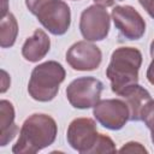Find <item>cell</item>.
<instances>
[{
	"label": "cell",
	"mask_w": 154,
	"mask_h": 154,
	"mask_svg": "<svg viewBox=\"0 0 154 154\" xmlns=\"http://www.w3.org/2000/svg\"><path fill=\"white\" fill-rule=\"evenodd\" d=\"M51 49V40L42 29H36L34 34L25 40L22 47V55L30 63H37L43 59Z\"/></svg>",
	"instance_id": "obj_12"
},
{
	"label": "cell",
	"mask_w": 154,
	"mask_h": 154,
	"mask_svg": "<svg viewBox=\"0 0 154 154\" xmlns=\"http://www.w3.org/2000/svg\"><path fill=\"white\" fill-rule=\"evenodd\" d=\"M117 1H123V0H94V2L96 5H100V6H103V7L113 6Z\"/></svg>",
	"instance_id": "obj_22"
},
{
	"label": "cell",
	"mask_w": 154,
	"mask_h": 154,
	"mask_svg": "<svg viewBox=\"0 0 154 154\" xmlns=\"http://www.w3.org/2000/svg\"><path fill=\"white\" fill-rule=\"evenodd\" d=\"M93 114L100 125L109 130H120L130 120L128 105L120 99L100 100L94 106Z\"/></svg>",
	"instance_id": "obj_8"
},
{
	"label": "cell",
	"mask_w": 154,
	"mask_h": 154,
	"mask_svg": "<svg viewBox=\"0 0 154 154\" xmlns=\"http://www.w3.org/2000/svg\"><path fill=\"white\" fill-rule=\"evenodd\" d=\"M65 76V69L55 60H48L38 64L31 71L28 83V93L36 101H52L57 96Z\"/></svg>",
	"instance_id": "obj_3"
},
{
	"label": "cell",
	"mask_w": 154,
	"mask_h": 154,
	"mask_svg": "<svg viewBox=\"0 0 154 154\" xmlns=\"http://www.w3.org/2000/svg\"><path fill=\"white\" fill-rule=\"evenodd\" d=\"M142 120L150 131V138L154 144V100H150L142 111Z\"/></svg>",
	"instance_id": "obj_16"
},
{
	"label": "cell",
	"mask_w": 154,
	"mask_h": 154,
	"mask_svg": "<svg viewBox=\"0 0 154 154\" xmlns=\"http://www.w3.org/2000/svg\"><path fill=\"white\" fill-rule=\"evenodd\" d=\"M18 35V23L16 17L7 12L0 19V46L2 48H10L14 45Z\"/></svg>",
	"instance_id": "obj_14"
},
{
	"label": "cell",
	"mask_w": 154,
	"mask_h": 154,
	"mask_svg": "<svg viewBox=\"0 0 154 154\" xmlns=\"http://www.w3.org/2000/svg\"><path fill=\"white\" fill-rule=\"evenodd\" d=\"M119 96L128 105L129 113H130V120L132 122L142 120V111L144 106L152 100V96L148 93V90L136 83V84L128 87Z\"/></svg>",
	"instance_id": "obj_11"
},
{
	"label": "cell",
	"mask_w": 154,
	"mask_h": 154,
	"mask_svg": "<svg viewBox=\"0 0 154 154\" xmlns=\"http://www.w3.org/2000/svg\"><path fill=\"white\" fill-rule=\"evenodd\" d=\"M37 20L53 35H64L71 24V11L63 0H49L35 14Z\"/></svg>",
	"instance_id": "obj_5"
},
{
	"label": "cell",
	"mask_w": 154,
	"mask_h": 154,
	"mask_svg": "<svg viewBox=\"0 0 154 154\" xmlns=\"http://www.w3.org/2000/svg\"><path fill=\"white\" fill-rule=\"evenodd\" d=\"M120 153H147V149L138 142H128L125 146H123L119 149Z\"/></svg>",
	"instance_id": "obj_17"
},
{
	"label": "cell",
	"mask_w": 154,
	"mask_h": 154,
	"mask_svg": "<svg viewBox=\"0 0 154 154\" xmlns=\"http://www.w3.org/2000/svg\"><path fill=\"white\" fill-rule=\"evenodd\" d=\"M47 1H49V0H25V5H26L28 10L35 16L36 12L38 11V8L41 6H43Z\"/></svg>",
	"instance_id": "obj_18"
},
{
	"label": "cell",
	"mask_w": 154,
	"mask_h": 154,
	"mask_svg": "<svg viewBox=\"0 0 154 154\" xmlns=\"http://www.w3.org/2000/svg\"><path fill=\"white\" fill-rule=\"evenodd\" d=\"M112 19L116 28L126 40H138L146 32L143 17L130 5H118L112 10Z\"/></svg>",
	"instance_id": "obj_9"
},
{
	"label": "cell",
	"mask_w": 154,
	"mask_h": 154,
	"mask_svg": "<svg viewBox=\"0 0 154 154\" xmlns=\"http://www.w3.org/2000/svg\"><path fill=\"white\" fill-rule=\"evenodd\" d=\"M111 26V18L106 7L91 5L87 7L79 19V30L82 36L90 42L102 41L107 37Z\"/></svg>",
	"instance_id": "obj_6"
},
{
	"label": "cell",
	"mask_w": 154,
	"mask_h": 154,
	"mask_svg": "<svg viewBox=\"0 0 154 154\" xmlns=\"http://www.w3.org/2000/svg\"><path fill=\"white\" fill-rule=\"evenodd\" d=\"M147 79L150 84L154 85V61H152L147 70Z\"/></svg>",
	"instance_id": "obj_21"
},
{
	"label": "cell",
	"mask_w": 154,
	"mask_h": 154,
	"mask_svg": "<svg viewBox=\"0 0 154 154\" xmlns=\"http://www.w3.org/2000/svg\"><path fill=\"white\" fill-rule=\"evenodd\" d=\"M116 152H117L116 144H114V142L112 141V138H111L109 136H107V135L100 134L91 154H99V153H116Z\"/></svg>",
	"instance_id": "obj_15"
},
{
	"label": "cell",
	"mask_w": 154,
	"mask_h": 154,
	"mask_svg": "<svg viewBox=\"0 0 154 154\" xmlns=\"http://www.w3.org/2000/svg\"><path fill=\"white\" fill-rule=\"evenodd\" d=\"M1 73H2V88H1V93H5L7 90V88L10 87V82L11 81H10V77L7 76V73H6L5 70H2Z\"/></svg>",
	"instance_id": "obj_20"
},
{
	"label": "cell",
	"mask_w": 154,
	"mask_h": 154,
	"mask_svg": "<svg viewBox=\"0 0 154 154\" xmlns=\"http://www.w3.org/2000/svg\"><path fill=\"white\" fill-rule=\"evenodd\" d=\"M141 64L142 53L135 47H119L112 53L106 76L114 94L120 95L128 87L138 82Z\"/></svg>",
	"instance_id": "obj_2"
},
{
	"label": "cell",
	"mask_w": 154,
	"mask_h": 154,
	"mask_svg": "<svg viewBox=\"0 0 154 154\" xmlns=\"http://www.w3.org/2000/svg\"><path fill=\"white\" fill-rule=\"evenodd\" d=\"M0 146L5 147L18 132V126L14 123V108L7 100L0 101Z\"/></svg>",
	"instance_id": "obj_13"
},
{
	"label": "cell",
	"mask_w": 154,
	"mask_h": 154,
	"mask_svg": "<svg viewBox=\"0 0 154 154\" xmlns=\"http://www.w3.org/2000/svg\"><path fill=\"white\" fill-rule=\"evenodd\" d=\"M103 84L100 79L88 76L73 79L66 88V97L70 105L78 109L94 107L99 101Z\"/></svg>",
	"instance_id": "obj_4"
},
{
	"label": "cell",
	"mask_w": 154,
	"mask_h": 154,
	"mask_svg": "<svg viewBox=\"0 0 154 154\" xmlns=\"http://www.w3.org/2000/svg\"><path fill=\"white\" fill-rule=\"evenodd\" d=\"M96 124L90 118H76L69 128L66 138L69 144L82 154H91L99 138Z\"/></svg>",
	"instance_id": "obj_7"
},
{
	"label": "cell",
	"mask_w": 154,
	"mask_h": 154,
	"mask_svg": "<svg viewBox=\"0 0 154 154\" xmlns=\"http://www.w3.org/2000/svg\"><path fill=\"white\" fill-rule=\"evenodd\" d=\"M58 134L55 120L43 113L29 116L20 130L16 144L12 147L14 154H34L53 144Z\"/></svg>",
	"instance_id": "obj_1"
},
{
	"label": "cell",
	"mask_w": 154,
	"mask_h": 154,
	"mask_svg": "<svg viewBox=\"0 0 154 154\" xmlns=\"http://www.w3.org/2000/svg\"><path fill=\"white\" fill-rule=\"evenodd\" d=\"M150 57H152V61H154V40L152 41V43H150Z\"/></svg>",
	"instance_id": "obj_23"
},
{
	"label": "cell",
	"mask_w": 154,
	"mask_h": 154,
	"mask_svg": "<svg viewBox=\"0 0 154 154\" xmlns=\"http://www.w3.org/2000/svg\"><path fill=\"white\" fill-rule=\"evenodd\" d=\"M101 60V49L87 40L73 43L66 52L67 64L77 71H93L100 66Z\"/></svg>",
	"instance_id": "obj_10"
},
{
	"label": "cell",
	"mask_w": 154,
	"mask_h": 154,
	"mask_svg": "<svg viewBox=\"0 0 154 154\" xmlns=\"http://www.w3.org/2000/svg\"><path fill=\"white\" fill-rule=\"evenodd\" d=\"M138 2L147 11V13L154 19V0H138Z\"/></svg>",
	"instance_id": "obj_19"
}]
</instances>
